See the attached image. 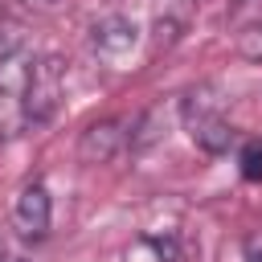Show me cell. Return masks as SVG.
Returning a JSON list of instances; mask_svg holds the SVG:
<instances>
[{
  "mask_svg": "<svg viewBox=\"0 0 262 262\" xmlns=\"http://www.w3.org/2000/svg\"><path fill=\"white\" fill-rule=\"evenodd\" d=\"M61 90H66V61L57 53H41L33 61V74L25 82V94H20V106H25V123L33 127H45L57 106H61Z\"/></svg>",
  "mask_w": 262,
  "mask_h": 262,
  "instance_id": "obj_1",
  "label": "cell"
},
{
  "mask_svg": "<svg viewBox=\"0 0 262 262\" xmlns=\"http://www.w3.org/2000/svg\"><path fill=\"white\" fill-rule=\"evenodd\" d=\"M180 115H184V131L192 135V143H196L201 151L221 156V151H229V147H233L237 131H233V127H229V119H225V115H221V111L209 102V94H205V90L184 94Z\"/></svg>",
  "mask_w": 262,
  "mask_h": 262,
  "instance_id": "obj_2",
  "label": "cell"
},
{
  "mask_svg": "<svg viewBox=\"0 0 262 262\" xmlns=\"http://www.w3.org/2000/svg\"><path fill=\"white\" fill-rule=\"evenodd\" d=\"M33 49L16 20H0V94H25V82L33 74Z\"/></svg>",
  "mask_w": 262,
  "mask_h": 262,
  "instance_id": "obj_3",
  "label": "cell"
},
{
  "mask_svg": "<svg viewBox=\"0 0 262 262\" xmlns=\"http://www.w3.org/2000/svg\"><path fill=\"white\" fill-rule=\"evenodd\" d=\"M12 221H16L20 237H29V242H41V237L49 233V225H53V196H49V188H45L41 180H29V184L16 192V201H12Z\"/></svg>",
  "mask_w": 262,
  "mask_h": 262,
  "instance_id": "obj_4",
  "label": "cell"
},
{
  "mask_svg": "<svg viewBox=\"0 0 262 262\" xmlns=\"http://www.w3.org/2000/svg\"><path fill=\"white\" fill-rule=\"evenodd\" d=\"M90 45H94L102 57L119 61V57H127V53L139 45V25H135L131 16H123V12H111V16H102V20L90 29Z\"/></svg>",
  "mask_w": 262,
  "mask_h": 262,
  "instance_id": "obj_5",
  "label": "cell"
},
{
  "mask_svg": "<svg viewBox=\"0 0 262 262\" xmlns=\"http://www.w3.org/2000/svg\"><path fill=\"white\" fill-rule=\"evenodd\" d=\"M123 147V123L119 119H98L78 135V160L82 164H111Z\"/></svg>",
  "mask_w": 262,
  "mask_h": 262,
  "instance_id": "obj_6",
  "label": "cell"
},
{
  "mask_svg": "<svg viewBox=\"0 0 262 262\" xmlns=\"http://www.w3.org/2000/svg\"><path fill=\"white\" fill-rule=\"evenodd\" d=\"M123 262H172V250L160 237H139L135 246H127Z\"/></svg>",
  "mask_w": 262,
  "mask_h": 262,
  "instance_id": "obj_7",
  "label": "cell"
},
{
  "mask_svg": "<svg viewBox=\"0 0 262 262\" xmlns=\"http://www.w3.org/2000/svg\"><path fill=\"white\" fill-rule=\"evenodd\" d=\"M237 53H242L246 61H262V20L250 25V29L237 37Z\"/></svg>",
  "mask_w": 262,
  "mask_h": 262,
  "instance_id": "obj_8",
  "label": "cell"
},
{
  "mask_svg": "<svg viewBox=\"0 0 262 262\" xmlns=\"http://www.w3.org/2000/svg\"><path fill=\"white\" fill-rule=\"evenodd\" d=\"M242 176L246 180H262V143H246V151H242Z\"/></svg>",
  "mask_w": 262,
  "mask_h": 262,
  "instance_id": "obj_9",
  "label": "cell"
},
{
  "mask_svg": "<svg viewBox=\"0 0 262 262\" xmlns=\"http://www.w3.org/2000/svg\"><path fill=\"white\" fill-rule=\"evenodd\" d=\"M242 250H246V262H262V229H254Z\"/></svg>",
  "mask_w": 262,
  "mask_h": 262,
  "instance_id": "obj_10",
  "label": "cell"
},
{
  "mask_svg": "<svg viewBox=\"0 0 262 262\" xmlns=\"http://www.w3.org/2000/svg\"><path fill=\"white\" fill-rule=\"evenodd\" d=\"M20 8H33V12H45V8H53V0H16Z\"/></svg>",
  "mask_w": 262,
  "mask_h": 262,
  "instance_id": "obj_11",
  "label": "cell"
},
{
  "mask_svg": "<svg viewBox=\"0 0 262 262\" xmlns=\"http://www.w3.org/2000/svg\"><path fill=\"white\" fill-rule=\"evenodd\" d=\"M0 262H20V258H4V254H0Z\"/></svg>",
  "mask_w": 262,
  "mask_h": 262,
  "instance_id": "obj_12",
  "label": "cell"
}]
</instances>
